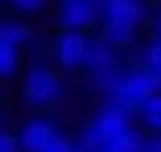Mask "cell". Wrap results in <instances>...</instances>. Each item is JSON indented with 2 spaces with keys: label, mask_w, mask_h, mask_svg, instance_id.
Instances as JSON below:
<instances>
[{
  "label": "cell",
  "mask_w": 161,
  "mask_h": 152,
  "mask_svg": "<svg viewBox=\"0 0 161 152\" xmlns=\"http://www.w3.org/2000/svg\"><path fill=\"white\" fill-rule=\"evenodd\" d=\"M102 8V25H144L148 21V4L144 0H97Z\"/></svg>",
  "instance_id": "52a82bcc"
},
{
  "label": "cell",
  "mask_w": 161,
  "mask_h": 152,
  "mask_svg": "<svg viewBox=\"0 0 161 152\" xmlns=\"http://www.w3.org/2000/svg\"><path fill=\"white\" fill-rule=\"evenodd\" d=\"M97 21H102V8H97V0H59V25H64V30L89 34Z\"/></svg>",
  "instance_id": "8992f818"
},
{
  "label": "cell",
  "mask_w": 161,
  "mask_h": 152,
  "mask_svg": "<svg viewBox=\"0 0 161 152\" xmlns=\"http://www.w3.org/2000/svg\"><path fill=\"white\" fill-rule=\"evenodd\" d=\"M119 68H123V64H119V47H114V42H106L102 34H97V38H89L85 68H80L89 85H93V89H106L114 76H119Z\"/></svg>",
  "instance_id": "3957f363"
},
{
  "label": "cell",
  "mask_w": 161,
  "mask_h": 152,
  "mask_svg": "<svg viewBox=\"0 0 161 152\" xmlns=\"http://www.w3.org/2000/svg\"><path fill=\"white\" fill-rule=\"evenodd\" d=\"M8 4L17 13H38V8H47V0H8Z\"/></svg>",
  "instance_id": "2e32d148"
},
{
  "label": "cell",
  "mask_w": 161,
  "mask_h": 152,
  "mask_svg": "<svg viewBox=\"0 0 161 152\" xmlns=\"http://www.w3.org/2000/svg\"><path fill=\"white\" fill-rule=\"evenodd\" d=\"M144 152H161V135H148L144 139Z\"/></svg>",
  "instance_id": "ac0fdd59"
},
{
  "label": "cell",
  "mask_w": 161,
  "mask_h": 152,
  "mask_svg": "<svg viewBox=\"0 0 161 152\" xmlns=\"http://www.w3.org/2000/svg\"><path fill=\"white\" fill-rule=\"evenodd\" d=\"M153 38H161V8L153 13Z\"/></svg>",
  "instance_id": "d6986e66"
},
{
  "label": "cell",
  "mask_w": 161,
  "mask_h": 152,
  "mask_svg": "<svg viewBox=\"0 0 161 152\" xmlns=\"http://www.w3.org/2000/svg\"><path fill=\"white\" fill-rule=\"evenodd\" d=\"M0 38H8V42H17V47H34V30L25 21H0Z\"/></svg>",
  "instance_id": "30bf717a"
},
{
  "label": "cell",
  "mask_w": 161,
  "mask_h": 152,
  "mask_svg": "<svg viewBox=\"0 0 161 152\" xmlns=\"http://www.w3.org/2000/svg\"><path fill=\"white\" fill-rule=\"evenodd\" d=\"M76 152H85V148H80V144H76Z\"/></svg>",
  "instance_id": "ffe728a7"
},
{
  "label": "cell",
  "mask_w": 161,
  "mask_h": 152,
  "mask_svg": "<svg viewBox=\"0 0 161 152\" xmlns=\"http://www.w3.org/2000/svg\"><path fill=\"white\" fill-rule=\"evenodd\" d=\"M131 131V114L127 110H119V106H110L106 102L102 110L93 114V118L80 127V135H76V144L85 148V152H97L102 144H114V139H123Z\"/></svg>",
  "instance_id": "7a4b0ae2"
},
{
  "label": "cell",
  "mask_w": 161,
  "mask_h": 152,
  "mask_svg": "<svg viewBox=\"0 0 161 152\" xmlns=\"http://www.w3.org/2000/svg\"><path fill=\"white\" fill-rule=\"evenodd\" d=\"M144 139H148V135H140V131H127L123 139H114V144H102L97 152H144Z\"/></svg>",
  "instance_id": "4fadbf2b"
},
{
  "label": "cell",
  "mask_w": 161,
  "mask_h": 152,
  "mask_svg": "<svg viewBox=\"0 0 161 152\" xmlns=\"http://www.w3.org/2000/svg\"><path fill=\"white\" fill-rule=\"evenodd\" d=\"M136 114H140V127H144V135H161V89L148 97L144 106H140Z\"/></svg>",
  "instance_id": "9c48e42d"
},
{
  "label": "cell",
  "mask_w": 161,
  "mask_h": 152,
  "mask_svg": "<svg viewBox=\"0 0 161 152\" xmlns=\"http://www.w3.org/2000/svg\"><path fill=\"white\" fill-rule=\"evenodd\" d=\"M85 51H89V34H76V30H59L55 42H51L55 68H68V72H80L85 68Z\"/></svg>",
  "instance_id": "5b68a950"
},
{
  "label": "cell",
  "mask_w": 161,
  "mask_h": 152,
  "mask_svg": "<svg viewBox=\"0 0 161 152\" xmlns=\"http://www.w3.org/2000/svg\"><path fill=\"white\" fill-rule=\"evenodd\" d=\"M47 152H76V139H64V135H59V139H55V144H51Z\"/></svg>",
  "instance_id": "e0dca14e"
},
{
  "label": "cell",
  "mask_w": 161,
  "mask_h": 152,
  "mask_svg": "<svg viewBox=\"0 0 161 152\" xmlns=\"http://www.w3.org/2000/svg\"><path fill=\"white\" fill-rule=\"evenodd\" d=\"M59 93H64V80H59L55 68H30L21 80V102L30 110H51L59 102Z\"/></svg>",
  "instance_id": "277c9868"
},
{
  "label": "cell",
  "mask_w": 161,
  "mask_h": 152,
  "mask_svg": "<svg viewBox=\"0 0 161 152\" xmlns=\"http://www.w3.org/2000/svg\"><path fill=\"white\" fill-rule=\"evenodd\" d=\"M102 38L106 42H114V47H131V42H136V25H102Z\"/></svg>",
  "instance_id": "5bb4252c"
},
{
  "label": "cell",
  "mask_w": 161,
  "mask_h": 152,
  "mask_svg": "<svg viewBox=\"0 0 161 152\" xmlns=\"http://www.w3.org/2000/svg\"><path fill=\"white\" fill-rule=\"evenodd\" d=\"M136 64L161 76V38H148V42H144V51H140V55H136Z\"/></svg>",
  "instance_id": "7c38bea8"
},
{
  "label": "cell",
  "mask_w": 161,
  "mask_h": 152,
  "mask_svg": "<svg viewBox=\"0 0 161 152\" xmlns=\"http://www.w3.org/2000/svg\"><path fill=\"white\" fill-rule=\"evenodd\" d=\"M17 131H21V148L25 152H47L59 139V127L51 118H30V123H21Z\"/></svg>",
  "instance_id": "ba28073f"
},
{
  "label": "cell",
  "mask_w": 161,
  "mask_h": 152,
  "mask_svg": "<svg viewBox=\"0 0 161 152\" xmlns=\"http://www.w3.org/2000/svg\"><path fill=\"white\" fill-rule=\"evenodd\" d=\"M0 152H25V148H21V131H17V127H4V131H0Z\"/></svg>",
  "instance_id": "9a60e30c"
},
{
  "label": "cell",
  "mask_w": 161,
  "mask_h": 152,
  "mask_svg": "<svg viewBox=\"0 0 161 152\" xmlns=\"http://www.w3.org/2000/svg\"><path fill=\"white\" fill-rule=\"evenodd\" d=\"M157 89H161V76H157V72H148V68H140V64H127V68H119V76L102 89V97H106L110 106H119V110L136 114Z\"/></svg>",
  "instance_id": "6da1fadb"
},
{
  "label": "cell",
  "mask_w": 161,
  "mask_h": 152,
  "mask_svg": "<svg viewBox=\"0 0 161 152\" xmlns=\"http://www.w3.org/2000/svg\"><path fill=\"white\" fill-rule=\"evenodd\" d=\"M17 64H21V47L17 42H8V38H0V76H13L17 72Z\"/></svg>",
  "instance_id": "8fae6325"
}]
</instances>
